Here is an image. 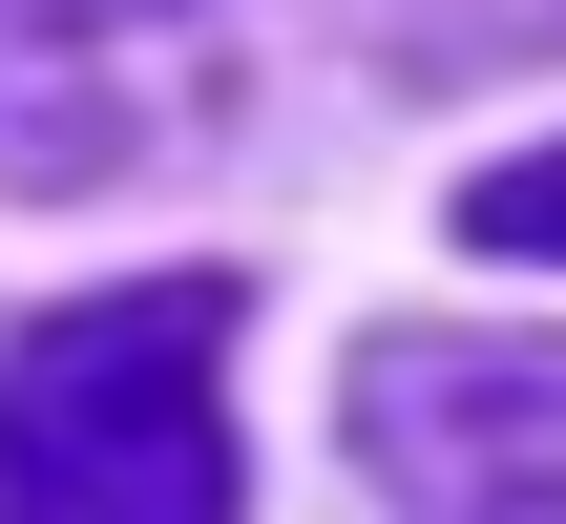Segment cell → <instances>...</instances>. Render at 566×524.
Here are the masks:
<instances>
[{
	"label": "cell",
	"instance_id": "6da1fadb",
	"mask_svg": "<svg viewBox=\"0 0 566 524\" xmlns=\"http://www.w3.org/2000/svg\"><path fill=\"white\" fill-rule=\"evenodd\" d=\"M0 524H231V294H63L0 336Z\"/></svg>",
	"mask_w": 566,
	"mask_h": 524
},
{
	"label": "cell",
	"instance_id": "3957f363",
	"mask_svg": "<svg viewBox=\"0 0 566 524\" xmlns=\"http://www.w3.org/2000/svg\"><path fill=\"white\" fill-rule=\"evenodd\" d=\"M399 63H504V42H566V0H378Z\"/></svg>",
	"mask_w": 566,
	"mask_h": 524
},
{
	"label": "cell",
	"instance_id": "277c9868",
	"mask_svg": "<svg viewBox=\"0 0 566 524\" xmlns=\"http://www.w3.org/2000/svg\"><path fill=\"white\" fill-rule=\"evenodd\" d=\"M462 252H566V147H504L462 189Z\"/></svg>",
	"mask_w": 566,
	"mask_h": 524
},
{
	"label": "cell",
	"instance_id": "7a4b0ae2",
	"mask_svg": "<svg viewBox=\"0 0 566 524\" xmlns=\"http://www.w3.org/2000/svg\"><path fill=\"white\" fill-rule=\"evenodd\" d=\"M357 462L399 524H566V336H357Z\"/></svg>",
	"mask_w": 566,
	"mask_h": 524
}]
</instances>
